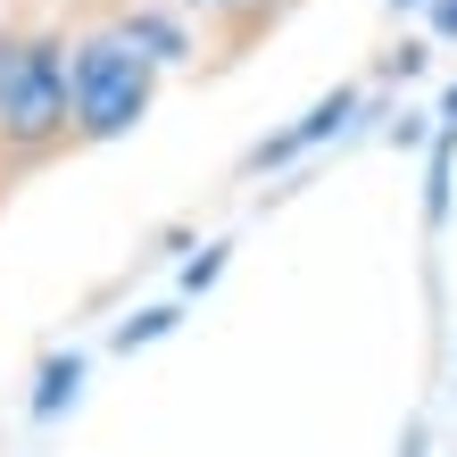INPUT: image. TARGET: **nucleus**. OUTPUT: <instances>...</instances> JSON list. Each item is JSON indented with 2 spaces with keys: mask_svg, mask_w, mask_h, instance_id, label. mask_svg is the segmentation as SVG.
<instances>
[{
  "mask_svg": "<svg viewBox=\"0 0 457 457\" xmlns=\"http://www.w3.org/2000/svg\"><path fill=\"white\" fill-rule=\"evenodd\" d=\"M75 158L67 109V34L59 25H0V192Z\"/></svg>",
  "mask_w": 457,
  "mask_h": 457,
  "instance_id": "f257e3e1",
  "label": "nucleus"
},
{
  "mask_svg": "<svg viewBox=\"0 0 457 457\" xmlns=\"http://www.w3.org/2000/svg\"><path fill=\"white\" fill-rule=\"evenodd\" d=\"M167 67H150L109 17L67 34V109H75V150H100V142H125L133 125L150 117Z\"/></svg>",
  "mask_w": 457,
  "mask_h": 457,
  "instance_id": "f03ea898",
  "label": "nucleus"
},
{
  "mask_svg": "<svg viewBox=\"0 0 457 457\" xmlns=\"http://www.w3.org/2000/svg\"><path fill=\"white\" fill-rule=\"evenodd\" d=\"M358 100H366V84H333L316 109L300 117V125H283V133H266V142H250L241 150V175H266V167H291L300 150H316V142H333V133L358 117Z\"/></svg>",
  "mask_w": 457,
  "mask_h": 457,
  "instance_id": "7ed1b4c3",
  "label": "nucleus"
},
{
  "mask_svg": "<svg viewBox=\"0 0 457 457\" xmlns=\"http://www.w3.org/2000/svg\"><path fill=\"white\" fill-rule=\"evenodd\" d=\"M109 25H117L133 50H142L150 67H183V59L200 50L192 17H183V9H158V0H117V9H109Z\"/></svg>",
  "mask_w": 457,
  "mask_h": 457,
  "instance_id": "20e7f679",
  "label": "nucleus"
},
{
  "mask_svg": "<svg viewBox=\"0 0 457 457\" xmlns=\"http://www.w3.org/2000/svg\"><path fill=\"white\" fill-rule=\"evenodd\" d=\"M300 9V0H208V42H217V67H233V59H250V50L275 34V25Z\"/></svg>",
  "mask_w": 457,
  "mask_h": 457,
  "instance_id": "39448f33",
  "label": "nucleus"
},
{
  "mask_svg": "<svg viewBox=\"0 0 457 457\" xmlns=\"http://www.w3.org/2000/svg\"><path fill=\"white\" fill-rule=\"evenodd\" d=\"M183 325V300H158V308H142V316H125V325L109 333V349L117 358H133V349H150V341H167Z\"/></svg>",
  "mask_w": 457,
  "mask_h": 457,
  "instance_id": "423d86ee",
  "label": "nucleus"
},
{
  "mask_svg": "<svg viewBox=\"0 0 457 457\" xmlns=\"http://www.w3.org/2000/svg\"><path fill=\"white\" fill-rule=\"evenodd\" d=\"M75 383H84V358H42V391H34V424H50L59 408H75Z\"/></svg>",
  "mask_w": 457,
  "mask_h": 457,
  "instance_id": "0eeeda50",
  "label": "nucleus"
},
{
  "mask_svg": "<svg viewBox=\"0 0 457 457\" xmlns=\"http://www.w3.org/2000/svg\"><path fill=\"white\" fill-rule=\"evenodd\" d=\"M225 266H233V241H200V258L183 266V300H192V291H208V283L225 275Z\"/></svg>",
  "mask_w": 457,
  "mask_h": 457,
  "instance_id": "6e6552de",
  "label": "nucleus"
},
{
  "mask_svg": "<svg viewBox=\"0 0 457 457\" xmlns=\"http://www.w3.org/2000/svg\"><path fill=\"white\" fill-rule=\"evenodd\" d=\"M433 42H457V0H433Z\"/></svg>",
  "mask_w": 457,
  "mask_h": 457,
  "instance_id": "1a4fd4ad",
  "label": "nucleus"
},
{
  "mask_svg": "<svg viewBox=\"0 0 457 457\" xmlns=\"http://www.w3.org/2000/svg\"><path fill=\"white\" fill-rule=\"evenodd\" d=\"M175 9H183V17H192V25H200V17H208V0H175Z\"/></svg>",
  "mask_w": 457,
  "mask_h": 457,
  "instance_id": "9d476101",
  "label": "nucleus"
},
{
  "mask_svg": "<svg viewBox=\"0 0 457 457\" xmlns=\"http://www.w3.org/2000/svg\"><path fill=\"white\" fill-rule=\"evenodd\" d=\"M441 125H457V84H449V100H441Z\"/></svg>",
  "mask_w": 457,
  "mask_h": 457,
  "instance_id": "9b49d317",
  "label": "nucleus"
},
{
  "mask_svg": "<svg viewBox=\"0 0 457 457\" xmlns=\"http://www.w3.org/2000/svg\"><path fill=\"white\" fill-rule=\"evenodd\" d=\"M391 9H416V0H391Z\"/></svg>",
  "mask_w": 457,
  "mask_h": 457,
  "instance_id": "f8f14e48",
  "label": "nucleus"
}]
</instances>
